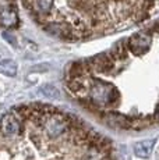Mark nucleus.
I'll list each match as a JSON object with an SVG mask.
<instances>
[{"mask_svg": "<svg viewBox=\"0 0 159 160\" xmlns=\"http://www.w3.org/2000/svg\"><path fill=\"white\" fill-rule=\"evenodd\" d=\"M49 35L70 42L120 32L159 11V0H21Z\"/></svg>", "mask_w": 159, "mask_h": 160, "instance_id": "f257e3e1", "label": "nucleus"}, {"mask_svg": "<svg viewBox=\"0 0 159 160\" xmlns=\"http://www.w3.org/2000/svg\"><path fill=\"white\" fill-rule=\"evenodd\" d=\"M17 22V0H0V28H13Z\"/></svg>", "mask_w": 159, "mask_h": 160, "instance_id": "f03ea898", "label": "nucleus"}, {"mask_svg": "<svg viewBox=\"0 0 159 160\" xmlns=\"http://www.w3.org/2000/svg\"><path fill=\"white\" fill-rule=\"evenodd\" d=\"M152 143H154V141H141V142L136 143V146H134V153H136L138 158H142V159L149 158L151 150H152Z\"/></svg>", "mask_w": 159, "mask_h": 160, "instance_id": "7ed1b4c3", "label": "nucleus"}, {"mask_svg": "<svg viewBox=\"0 0 159 160\" xmlns=\"http://www.w3.org/2000/svg\"><path fill=\"white\" fill-rule=\"evenodd\" d=\"M18 67L14 60H4L0 63V74L3 75H8V77H14L17 75Z\"/></svg>", "mask_w": 159, "mask_h": 160, "instance_id": "20e7f679", "label": "nucleus"}]
</instances>
